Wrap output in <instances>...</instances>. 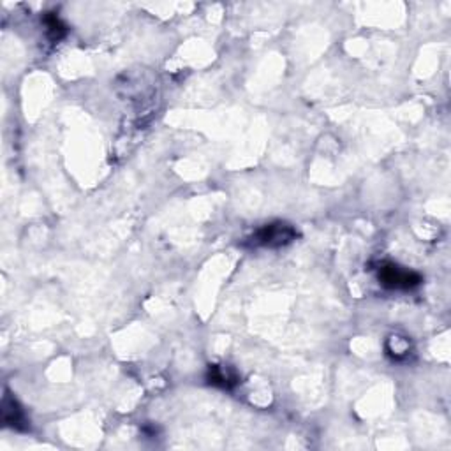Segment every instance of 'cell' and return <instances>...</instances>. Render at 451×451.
Here are the masks:
<instances>
[{"mask_svg": "<svg viewBox=\"0 0 451 451\" xmlns=\"http://www.w3.org/2000/svg\"><path fill=\"white\" fill-rule=\"evenodd\" d=\"M45 25H46V31H48V35L53 39V41H58V39L65 34V26L62 25V22L56 18L55 15L46 16Z\"/></svg>", "mask_w": 451, "mask_h": 451, "instance_id": "5b68a950", "label": "cell"}, {"mask_svg": "<svg viewBox=\"0 0 451 451\" xmlns=\"http://www.w3.org/2000/svg\"><path fill=\"white\" fill-rule=\"evenodd\" d=\"M379 280L390 290H413L420 284L421 277L416 271L406 270L397 264H383L379 270Z\"/></svg>", "mask_w": 451, "mask_h": 451, "instance_id": "7a4b0ae2", "label": "cell"}, {"mask_svg": "<svg viewBox=\"0 0 451 451\" xmlns=\"http://www.w3.org/2000/svg\"><path fill=\"white\" fill-rule=\"evenodd\" d=\"M208 381L210 384L219 388H226V390H230L231 386L237 384V376L230 372V369H226V367H219V365H214L208 370Z\"/></svg>", "mask_w": 451, "mask_h": 451, "instance_id": "277c9868", "label": "cell"}, {"mask_svg": "<svg viewBox=\"0 0 451 451\" xmlns=\"http://www.w3.org/2000/svg\"><path fill=\"white\" fill-rule=\"evenodd\" d=\"M2 420H4L6 425L11 427V429H25V413H23V409L19 407V404L16 402L15 399H11L9 395H6L4 400H2Z\"/></svg>", "mask_w": 451, "mask_h": 451, "instance_id": "3957f363", "label": "cell"}, {"mask_svg": "<svg viewBox=\"0 0 451 451\" xmlns=\"http://www.w3.org/2000/svg\"><path fill=\"white\" fill-rule=\"evenodd\" d=\"M248 240H251L252 247L278 248L296 240V230L291 224H286V222H274V224H267L260 228Z\"/></svg>", "mask_w": 451, "mask_h": 451, "instance_id": "6da1fadb", "label": "cell"}]
</instances>
